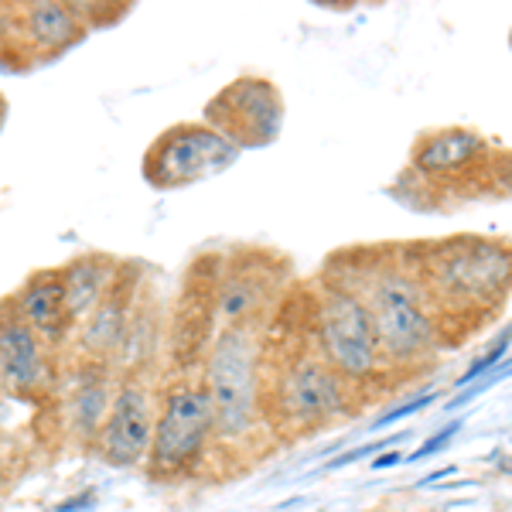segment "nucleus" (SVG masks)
Returning <instances> with one entry per match:
<instances>
[{
	"label": "nucleus",
	"mask_w": 512,
	"mask_h": 512,
	"mask_svg": "<svg viewBox=\"0 0 512 512\" xmlns=\"http://www.w3.org/2000/svg\"><path fill=\"white\" fill-rule=\"evenodd\" d=\"M7 301H11V308L18 311V318L24 325L59 355V359L69 355L76 325H72L69 308H65L59 267H45V270L28 274L18 287H14V294H7Z\"/></svg>",
	"instance_id": "13"
},
{
	"label": "nucleus",
	"mask_w": 512,
	"mask_h": 512,
	"mask_svg": "<svg viewBox=\"0 0 512 512\" xmlns=\"http://www.w3.org/2000/svg\"><path fill=\"white\" fill-rule=\"evenodd\" d=\"M76 4H14L0 7V45L18 48L24 59L52 62L86 38Z\"/></svg>",
	"instance_id": "11"
},
{
	"label": "nucleus",
	"mask_w": 512,
	"mask_h": 512,
	"mask_svg": "<svg viewBox=\"0 0 512 512\" xmlns=\"http://www.w3.org/2000/svg\"><path fill=\"white\" fill-rule=\"evenodd\" d=\"M123 263L127 260H117L110 253H76L72 260H65L59 267V277H62V291H65V308H69V318L72 325H82L99 301L113 291V284L120 280L123 274Z\"/></svg>",
	"instance_id": "14"
},
{
	"label": "nucleus",
	"mask_w": 512,
	"mask_h": 512,
	"mask_svg": "<svg viewBox=\"0 0 512 512\" xmlns=\"http://www.w3.org/2000/svg\"><path fill=\"white\" fill-rule=\"evenodd\" d=\"M239 154L243 151L233 140L205 120H181L151 140L140 161V175L154 192H181L233 168Z\"/></svg>",
	"instance_id": "6"
},
{
	"label": "nucleus",
	"mask_w": 512,
	"mask_h": 512,
	"mask_svg": "<svg viewBox=\"0 0 512 512\" xmlns=\"http://www.w3.org/2000/svg\"><path fill=\"white\" fill-rule=\"evenodd\" d=\"M198 376L209 393L216 444L222 454H243L260 441L267 424V338L256 325L212 332L198 362Z\"/></svg>",
	"instance_id": "1"
},
{
	"label": "nucleus",
	"mask_w": 512,
	"mask_h": 512,
	"mask_svg": "<svg viewBox=\"0 0 512 512\" xmlns=\"http://www.w3.org/2000/svg\"><path fill=\"white\" fill-rule=\"evenodd\" d=\"M202 120L226 134L239 151L277 140L284 123V99L263 76H239L205 103Z\"/></svg>",
	"instance_id": "8"
},
{
	"label": "nucleus",
	"mask_w": 512,
	"mask_h": 512,
	"mask_svg": "<svg viewBox=\"0 0 512 512\" xmlns=\"http://www.w3.org/2000/svg\"><path fill=\"white\" fill-rule=\"evenodd\" d=\"M161 373H117L110 414L93 444V458L117 472H144L158 420Z\"/></svg>",
	"instance_id": "7"
},
{
	"label": "nucleus",
	"mask_w": 512,
	"mask_h": 512,
	"mask_svg": "<svg viewBox=\"0 0 512 512\" xmlns=\"http://www.w3.org/2000/svg\"><path fill=\"white\" fill-rule=\"evenodd\" d=\"M396 461H400V454H396V451H390V454H383V458H376V461H373V468H376V472H383V468L396 465Z\"/></svg>",
	"instance_id": "21"
},
{
	"label": "nucleus",
	"mask_w": 512,
	"mask_h": 512,
	"mask_svg": "<svg viewBox=\"0 0 512 512\" xmlns=\"http://www.w3.org/2000/svg\"><path fill=\"white\" fill-rule=\"evenodd\" d=\"M434 396L427 393V396H417L414 403H403V407H396V410H390V414H383V417H376L373 420V431H386L390 424H396V420H407L410 414H417V410H424L427 403H431Z\"/></svg>",
	"instance_id": "17"
},
{
	"label": "nucleus",
	"mask_w": 512,
	"mask_h": 512,
	"mask_svg": "<svg viewBox=\"0 0 512 512\" xmlns=\"http://www.w3.org/2000/svg\"><path fill=\"white\" fill-rule=\"evenodd\" d=\"M308 345L349 386L369 383L383 369V352L366 304L342 277H321L315 284Z\"/></svg>",
	"instance_id": "4"
},
{
	"label": "nucleus",
	"mask_w": 512,
	"mask_h": 512,
	"mask_svg": "<svg viewBox=\"0 0 512 512\" xmlns=\"http://www.w3.org/2000/svg\"><path fill=\"white\" fill-rule=\"evenodd\" d=\"M495 263H506L499 253L489 246H475V250H454L444 260L441 270V284L454 291L458 297H475V294H489L492 284L499 280L506 270H495Z\"/></svg>",
	"instance_id": "16"
},
{
	"label": "nucleus",
	"mask_w": 512,
	"mask_h": 512,
	"mask_svg": "<svg viewBox=\"0 0 512 512\" xmlns=\"http://www.w3.org/2000/svg\"><path fill=\"white\" fill-rule=\"evenodd\" d=\"M352 386L308 342L267 359V424L277 434H311L349 410Z\"/></svg>",
	"instance_id": "3"
},
{
	"label": "nucleus",
	"mask_w": 512,
	"mask_h": 512,
	"mask_svg": "<svg viewBox=\"0 0 512 512\" xmlns=\"http://www.w3.org/2000/svg\"><path fill=\"white\" fill-rule=\"evenodd\" d=\"M161 349H164V321L158 315V308L140 297L137 315L130 321L113 369L117 373H161Z\"/></svg>",
	"instance_id": "15"
},
{
	"label": "nucleus",
	"mask_w": 512,
	"mask_h": 512,
	"mask_svg": "<svg viewBox=\"0 0 512 512\" xmlns=\"http://www.w3.org/2000/svg\"><path fill=\"white\" fill-rule=\"evenodd\" d=\"M7 420H11V396L0 390V427H4Z\"/></svg>",
	"instance_id": "20"
},
{
	"label": "nucleus",
	"mask_w": 512,
	"mask_h": 512,
	"mask_svg": "<svg viewBox=\"0 0 512 512\" xmlns=\"http://www.w3.org/2000/svg\"><path fill=\"white\" fill-rule=\"evenodd\" d=\"M96 506V492L93 489H86V492H79L76 499H69V502H62L55 512H86V509H93Z\"/></svg>",
	"instance_id": "18"
},
{
	"label": "nucleus",
	"mask_w": 512,
	"mask_h": 512,
	"mask_svg": "<svg viewBox=\"0 0 512 512\" xmlns=\"http://www.w3.org/2000/svg\"><path fill=\"white\" fill-rule=\"evenodd\" d=\"M0 489H4V475H0Z\"/></svg>",
	"instance_id": "22"
},
{
	"label": "nucleus",
	"mask_w": 512,
	"mask_h": 512,
	"mask_svg": "<svg viewBox=\"0 0 512 512\" xmlns=\"http://www.w3.org/2000/svg\"><path fill=\"white\" fill-rule=\"evenodd\" d=\"M345 284L366 304L383 362H410L434 342L431 304L407 270L373 267L362 270L355 284L352 280H345Z\"/></svg>",
	"instance_id": "5"
},
{
	"label": "nucleus",
	"mask_w": 512,
	"mask_h": 512,
	"mask_svg": "<svg viewBox=\"0 0 512 512\" xmlns=\"http://www.w3.org/2000/svg\"><path fill=\"white\" fill-rule=\"evenodd\" d=\"M140 297H144L140 294V267L137 263H123V274L117 284H113V291L106 294L93 308V315L76 328L72 349L65 359H93V362L113 366L123 338H127L130 321L137 315Z\"/></svg>",
	"instance_id": "12"
},
{
	"label": "nucleus",
	"mask_w": 512,
	"mask_h": 512,
	"mask_svg": "<svg viewBox=\"0 0 512 512\" xmlns=\"http://www.w3.org/2000/svg\"><path fill=\"white\" fill-rule=\"evenodd\" d=\"M219 461L216 420L198 369L161 373L158 420H154L151 454L144 475L158 485L198 482Z\"/></svg>",
	"instance_id": "2"
},
{
	"label": "nucleus",
	"mask_w": 512,
	"mask_h": 512,
	"mask_svg": "<svg viewBox=\"0 0 512 512\" xmlns=\"http://www.w3.org/2000/svg\"><path fill=\"white\" fill-rule=\"evenodd\" d=\"M454 431H458V424H451V427H448V431H444L441 437H434V441H431V444H424V448H420V451L414 454V461H420V458H427V454H434V451H441V448H444V444H448V437H451Z\"/></svg>",
	"instance_id": "19"
},
{
	"label": "nucleus",
	"mask_w": 512,
	"mask_h": 512,
	"mask_svg": "<svg viewBox=\"0 0 512 512\" xmlns=\"http://www.w3.org/2000/svg\"><path fill=\"white\" fill-rule=\"evenodd\" d=\"M62 359L31 332L11 308L0 301V390L18 403H45L55 396Z\"/></svg>",
	"instance_id": "10"
},
{
	"label": "nucleus",
	"mask_w": 512,
	"mask_h": 512,
	"mask_svg": "<svg viewBox=\"0 0 512 512\" xmlns=\"http://www.w3.org/2000/svg\"><path fill=\"white\" fill-rule=\"evenodd\" d=\"M113 390H117V369L93 359H62L59 386H55V407L65 441L76 451L93 454V444L110 414Z\"/></svg>",
	"instance_id": "9"
}]
</instances>
